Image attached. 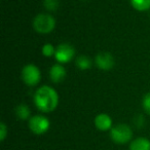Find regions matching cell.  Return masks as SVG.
Wrapping results in <instances>:
<instances>
[{
    "label": "cell",
    "instance_id": "9a60e30c",
    "mask_svg": "<svg viewBox=\"0 0 150 150\" xmlns=\"http://www.w3.org/2000/svg\"><path fill=\"white\" fill-rule=\"evenodd\" d=\"M56 50L57 48L54 47L52 44L50 43H46L44 44L43 46H42V54H43L44 57H46V58H50V57H52L56 54Z\"/></svg>",
    "mask_w": 150,
    "mask_h": 150
},
{
    "label": "cell",
    "instance_id": "9c48e42d",
    "mask_svg": "<svg viewBox=\"0 0 150 150\" xmlns=\"http://www.w3.org/2000/svg\"><path fill=\"white\" fill-rule=\"evenodd\" d=\"M95 127L101 132H106L112 129V119L106 113H100L95 117Z\"/></svg>",
    "mask_w": 150,
    "mask_h": 150
},
{
    "label": "cell",
    "instance_id": "5bb4252c",
    "mask_svg": "<svg viewBox=\"0 0 150 150\" xmlns=\"http://www.w3.org/2000/svg\"><path fill=\"white\" fill-rule=\"evenodd\" d=\"M43 5L46 11H56L60 7V0H44Z\"/></svg>",
    "mask_w": 150,
    "mask_h": 150
},
{
    "label": "cell",
    "instance_id": "d6986e66",
    "mask_svg": "<svg viewBox=\"0 0 150 150\" xmlns=\"http://www.w3.org/2000/svg\"><path fill=\"white\" fill-rule=\"evenodd\" d=\"M82 1H86V0H82Z\"/></svg>",
    "mask_w": 150,
    "mask_h": 150
},
{
    "label": "cell",
    "instance_id": "3957f363",
    "mask_svg": "<svg viewBox=\"0 0 150 150\" xmlns=\"http://www.w3.org/2000/svg\"><path fill=\"white\" fill-rule=\"evenodd\" d=\"M56 27V20L48 13H39L33 20V28L39 34H48Z\"/></svg>",
    "mask_w": 150,
    "mask_h": 150
},
{
    "label": "cell",
    "instance_id": "8fae6325",
    "mask_svg": "<svg viewBox=\"0 0 150 150\" xmlns=\"http://www.w3.org/2000/svg\"><path fill=\"white\" fill-rule=\"evenodd\" d=\"M16 115L21 120H27L31 118V110L26 104H20L16 108Z\"/></svg>",
    "mask_w": 150,
    "mask_h": 150
},
{
    "label": "cell",
    "instance_id": "ac0fdd59",
    "mask_svg": "<svg viewBox=\"0 0 150 150\" xmlns=\"http://www.w3.org/2000/svg\"><path fill=\"white\" fill-rule=\"evenodd\" d=\"M144 122V117L142 115H137L135 117V125H137V127H142Z\"/></svg>",
    "mask_w": 150,
    "mask_h": 150
},
{
    "label": "cell",
    "instance_id": "ba28073f",
    "mask_svg": "<svg viewBox=\"0 0 150 150\" xmlns=\"http://www.w3.org/2000/svg\"><path fill=\"white\" fill-rule=\"evenodd\" d=\"M66 75H67L66 69L60 63L52 65L50 70V77L52 79V81L54 82V83L62 82L65 79V77H66Z\"/></svg>",
    "mask_w": 150,
    "mask_h": 150
},
{
    "label": "cell",
    "instance_id": "8992f818",
    "mask_svg": "<svg viewBox=\"0 0 150 150\" xmlns=\"http://www.w3.org/2000/svg\"><path fill=\"white\" fill-rule=\"evenodd\" d=\"M75 54V50L71 44L69 43H61L58 45L56 50V54L54 58L60 64H66L69 63Z\"/></svg>",
    "mask_w": 150,
    "mask_h": 150
},
{
    "label": "cell",
    "instance_id": "30bf717a",
    "mask_svg": "<svg viewBox=\"0 0 150 150\" xmlns=\"http://www.w3.org/2000/svg\"><path fill=\"white\" fill-rule=\"evenodd\" d=\"M129 150H150V140L140 137L129 143Z\"/></svg>",
    "mask_w": 150,
    "mask_h": 150
},
{
    "label": "cell",
    "instance_id": "52a82bcc",
    "mask_svg": "<svg viewBox=\"0 0 150 150\" xmlns=\"http://www.w3.org/2000/svg\"><path fill=\"white\" fill-rule=\"evenodd\" d=\"M95 64L101 70L108 71L114 67L115 62L112 54H109V52H103L96 56V58H95Z\"/></svg>",
    "mask_w": 150,
    "mask_h": 150
},
{
    "label": "cell",
    "instance_id": "277c9868",
    "mask_svg": "<svg viewBox=\"0 0 150 150\" xmlns=\"http://www.w3.org/2000/svg\"><path fill=\"white\" fill-rule=\"evenodd\" d=\"M22 79L28 86H35L41 79V73L37 66L34 64H28L22 70Z\"/></svg>",
    "mask_w": 150,
    "mask_h": 150
},
{
    "label": "cell",
    "instance_id": "e0dca14e",
    "mask_svg": "<svg viewBox=\"0 0 150 150\" xmlns=\"http://www.w3.org/2000/svg\"><path fill=\"white\" fill-rule=\"evenodd\" d=\"M7 133H8L7 127L5 125L4 122H1L0 123V140H1V141H4L5 140V138H6V136H7Z\"/></svg>",
    "mask_w": 150,
    "mask_h": 150
},
{
    "label": "cell",
    "instance_id": "7c38bea8",
    "mask_svg": "<svg viewBox=\"0 0 150 150\" xmlns=\"http://www.w3.org/2000/svg\"><path fill=\"white\" fill-rule=\"evenodd\" d=\"M131 4L136 11H146L150 8V0H131Z\"/></svg>",
    "mask_w": 150,
    "mask_h": 150
},
{
    "label": "cell",
    "instance_id": "6da1fadb",
    "mask_svg": "<svg viewBox=\"0 0 150 150\" xmlns=\"http://www.w3.org/2000/svg\"><path fill=\"white\" fill-rule=\"evenodd\" d=\"M34 103L41 112H52L59 105V95L52 86H42L34 94Z\"/></svg>",
    "mask_w": 150,
    "mask_h": 150
},
{
    "label": "cell",
    "instance_id": "2e32d148",
    "mask_svg": "<svg viewBox=\"0 0 150 150\" xmlns=\"http://www.w3.org/2000/svg\"><path fill=\"white\" fill-rule=\"evenodd\" d=\"M142 106L143 109L147 114L150 115V93L146 94L143 97V100H142Z\"/></svg>",
    "mask_w": 150,
    "mask_h": 150
},
{
    "label": "cell",
    "instance_id": "5b68a950",
    "mask_svg": "<svg viewBox=\"0 0 150 150\" xmlns=\"http://www.w3.org/2000/svg\"><path fill=\"white\" fill-rule=\"evenodd\" d=\"M50 122L43 115H34L29 119V129L35 135H43L48 131Z\"/></svg>",
    "mask_w": 150,
    "mask_h": 150
},
{
    "label": "cell",
    "instance_id": "7a4b0ae2",
    "mask_svg": "<svg viewBox=\"0 0 150 150\" xmlns=\"http://www.w3.org/2000/svg\"><path fill=\"white\" fill-rule=\"evenodd\" d=\"M110 138L114 143L119 145L129 143L133 138V131L125 123H119L110 129Z\"/></svg>",
    "mask_w": 150,
    "mask_h": 150
},
{
    "label": "cell",
    "instance_id": "4fadbf2b",
    "mask_svg": "<svg viewBox=\"0 0 150 150\" xmlns=\"http://www.w3.org/2000/svg\"><path fill=\"white\" fill-rule=\"evenodd\" d=\"M75 63L77 68H79L80 70H88L92 67V60L88 56H79L76 59Z\"/></svg>",
    "mask_w": 150,
    "mask_h": 150
}]
</instances>
